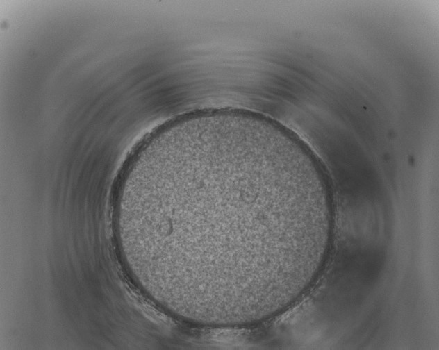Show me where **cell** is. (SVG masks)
<instances>
[{
    "instance_id": "obj_1",
    "label": "cell",
    "mask_w": 439,
    "mask_h": 350,
    "mask_svg": "<svg viewBox=\"0 0 439 350\" xmlns=\"http://www.w3.org/2000/svg\"><path fill=\"white\" fill-rule=\"evenodd\" d=\"M291 226L284 178L260 144L201 140L161 155L152 169L145 235L155 254L185 265L188 287L223 294L267 285Z\"/></svg>"
}]
</instances>
